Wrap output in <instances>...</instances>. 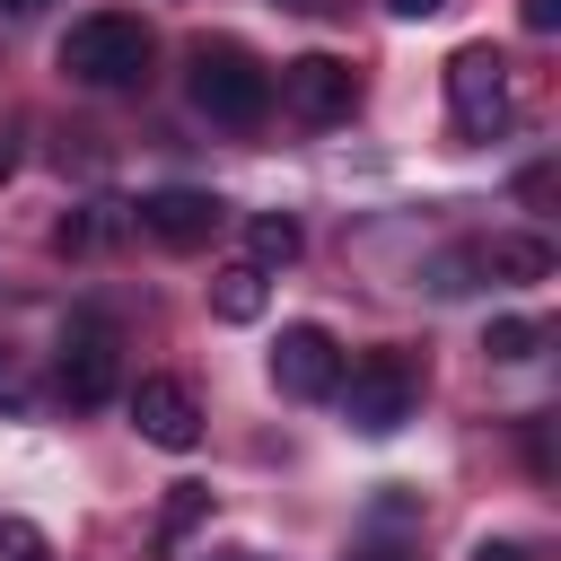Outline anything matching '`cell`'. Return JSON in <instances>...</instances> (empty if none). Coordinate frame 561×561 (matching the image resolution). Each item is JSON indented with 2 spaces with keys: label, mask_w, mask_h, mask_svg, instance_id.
<instances>
[{
  "label": "cell",
  "mask_w": 561,
  "mask_h": 561,
  "mask_svg": "<svg viewBox=\"0 0 561 561\" xmlns=\"http://www.w3.org/2000/svg\"><path fill=\"white\" fill-rule=\"evenodd\" d=\"M149 61H158V35L131 9H96L61 35V70L79 88H131V79H149Z\"/></svg>",
  "instance_id": "cell-1"
},
{
  "label": "cell",
  "mask_w": 561,
  "mask_h": 561,
  "mask_svg": "<svg viewBox=\"0 0 561 561\" xmlns=\"http://www.w3.org/2000/svg\"><path fill=\"white\" fill-rule=\"evenodd\" d=\"M184 88H193V114H210V123H228V131H245V123L272 114V70H263L245 44H193Z\"/></svg>",
  "instance_id": "cell-2"
},
{
  "label": "cell",
  "mask_w": 561,
  "mask_h": 561,
  "mask_svg": "<svg viewBox=\"0 0 561 561\" xmlns=\"http://www.w3.org/2000/svg\"><path fill=\"white\" fill-rule=\"evenodd\" d=\"M342 412H351V430H368V438H386V430H403L412 421V403H421V368L403 359V351H359V359H342Z\"/></svg>",
  "instance_id": "cell-3"
},
{
  "label": "cell",
  "mask_w": 561,
  "mask_h": 561,
  "mask_svg": "<svg viewBox=\"0 0 561 561\" xmlns=\"http://www.w3.org/2000/svg\"><path fill=\"white\" fill-rule=\"evenodd\" d=\"M447 105L465 140H491L508 123V53L500 44H456L447 53Z\"/></svg>",
  "instance_id": "cell-4"
},
{
  "label": "cell",
  "mask_w": 561,
  "mask_h": 561,
  "mask_svg": "<svg viewBox=\"0 0 561 561\" xmlns=\"http://www.w3.org/2000/svg\"><path fill=\"white\" fill-rule=\"evenodd\" d=\"M272 96H280L298 123H342V114L359 105V70H351L342 53H298V61H280Z\"/></svg>",
  "instance_id": "cell-5"
},
{
  "label": "cell",
  "mask_w": 561,
  "mask_h": 561,
  "mask_svg": "<svg viewBox=\"0 0 561 561\" xmlns=\"http://www.w3.org/2000/svg\"><path fill=\"white\" fill-rule=\"evenodd\" d=\"M272 386H280L289 403H324V394L342 386V342H333L324 324H280V342H272Z\"/></svg>",
  "instance_id": "cell-6"
},
{
  "label": "cell",
  "mask_w": 561,
  "mask_h": 561,
  "mask_svg": "<svg viewBox=\"0 0 561 561\" xmlns=\"http://www.w3.org/2000/svg\"><path fill=\"white\" fill-rule=\"evenodd\" d=\"M114 386H123V342H114V324H70V333H61V394H70L79 412H96V403H114Z\"/></svg>",
  "instance_id": "cell-7"
},
{
  "label": "cell",
  "mask_w": 561,
  "mask_h": 561,
  "mask_svg": "<svg viewBox=\"0 0 561 561\" xmlns=\"http://www.w3.org/2000/svg\"><path fill=\"white\" fill-rule=\"evenodd\" d=\"M219 219H228V202H219V193H202V184H167V193H149V202H140V228H149L158 245H175V254L210 245V237H219Z\"/></svg>",
  "instance_id": "cell-8"
},
{
  "label": "cell",
  "mask_w": 561,
  "mask_h": 561,
  "mask_svg": "<svg viewBox=\"0 0 561 561\" xmlns=\"http://www.w3.org/2000/svg\"><path fill=\"white\" fill-rule=\"evenodd\" d=\"M131 430H140L149 447L184 456V447L202 438V403H193V386H184V377H140V386H131Z\"/></svg>",
  "instance_id": "cell-9"
},
{
  "label": "cell",
  "mask_w": 561,
  "mask_h": 561,
  "mask_svg": "<svg viewBox=\"0 0 561 561\" xmlns=\"http://www.w3.org/2000/svg\"><path fill=\"white\" fill-rule=\"evenodd\" d=\"M210 316L219 324H254L263 316V272L254 263H219L210 272Z\"/></svg>",
  "instance_id": "cell-10"
},
{
  "label": "cell",
  "mask_w": 561,
  "mask_h": 561,
  "mask_svg": "<svg viewBox=\"0 0 561 561\" xmlns=\"http://www.w3.org/2000/svg\"><path fill=\"white\" fill-rule=\"evenodd\" d=\"M298 245H307V237H298V219H280V210H254V219H245V263H254V272L298 263Z\"/></svg>",
  "instance_id": "cell-11"
},
{
  "label": "cell",
  "mask_w": 561,
  "mask_h": 561,
  "mask_svg": "<svg viewBox=\"0 0 561 561\" xmlns=\"http://www.w3.org/2000/svg\"><path fill=\"white\" fill-rule=\"evenodd\" d=\"M473 263L500 272V280H552V245H543V237H491Z\"/></svg>",
  "instance_id": "cell-12"
},
{
  "label": "cell",
  "mask_w": 561,
  "mask_h": 561,
  "mask_svg": "<svg viewBox=\"0 0 561 561\" xmlns=\"http://www.w3.org/2000/svg\"><path fill=\"white\" fill-rule=\"evenodd\" d=\"M543 342H552V324H543V316H491V333H482V351H491V359H535Z\"/></svg>",
  "instance_id": "cell-13"
},
{
  "label": "cell",
  "mask_w": 561,
  "mask_h": 561,
  "mask_svg": "<svg viewBox=\"0 0 561 561\" xmlns=\"http://www.w3.org/2000/svg\"><path fill=\"white\" fill-rule=\"evenodd\" d=\"M202 508H210V491H202V482H175V491H167V508H158V543L193 535V526H202Z\"/></svg>",
  "instance_id": "cell-14"
},
{
  "label": "cell",
  "mask_w": 561,
  "mask_h": 561,
  "mask_svg": "<svg viewBox=\"0 0 561 561\" xmlns=\"http://www.w3.org/2000/svg\"><path fill=\"white\" fill-rule=\"evenodd\" d=\"M0 561H53L44 526H26V517H0Z\"/></svg>",
  "instance_id": "cell-15"
},
{
  "label": "cell",
  "mask_w": 561,
  "mask_h": 561,
  "mask_svg": "<svg viewBox=\"0 0 561 561\" xmlns=\"http://www.w3.org/2000/svg\"><path fill=\"white\" fill-rule=\"evenodd\" d=\"M473 561H543V552H535V543H517V535H482V543H473Z\"/></svg>",
  "instance_id": "cell-16"
},
{
  "label": "cell",
  "mask_w": 561,
  "mask_h": 561,
  "mask_svg": "<svg viewBox=\"0 0 561 561\" xmlns=\"http://www.w3.org/2000/svg\"><path fill=\"white\" fill-rule=\"evenodd\" d=\"M517 18H526L535 35H552V26H561V0H517Z\"/></svg>",
  "instance_id": "cell-17"
},
{
  "label": "cell",
  "mask_w": 561,
  "mask_h": 561,
  "mask_svg": "<svg viewBox=\"0 0 561 561\" xmlns=\"http://www.w3.org/2000/svg\"><path fill=\"white\" fill-rule=\"evenodd\" d=\"M517 202H552V167H526L517 175Z\"/></svg>",
  "instance_id": "cell-18"
},
{
  "label": "cell",
  "mask_w": 561,
  "mask_h": 561,
  "mask_svg": "<svg viewBox=\"0 0 561 561\" xmlns=\"http://www.w3.org/2000/svg\"><path fill=\"white\" fill-rule=\"evenodd\" d=\"M386 9H394V18H438L447 0H386Z\"/></svg>",
  "instance_id": "cell-19"
},
{
  "label": "cell",
  "mask_w": 561,
  "mask_h": 561,
  "mask_svg": "<svg viewBox=\"0 0 561 561\" xmlns=\"http://www.w3.org/2000/svg\"><path fill=\"white\" fill-rule=\"evenodd\" d=\"M9 175H18V149H9V131H0V184H9Z\"/></svg>",
  "instance_id": "cell-20"
},
{
  "label": "cell",
  "mask_w": 561,
  "mask_h": 561,
  "mask_svg": "<svg viewBox=\"0 0 561 561\" xmlns=\"http://www.w3.org/2000/svg\"><path fill=\"white\" fill-rule=\"evenodd\" d=\"M0 9H44V0H0Z\"/></svg>",
  "instance_id": "cell-21"
},
{
  "label": "cell",
  "mask_w": 561,
  "mask_h": 561,
  "mask_svg": "<svg viewBox=\"0 0 561 561\" xmlns=\"http://www.w3.org/2000/svg\"><path fill=\"white\" fill-rule=\"evenodd\" d=\"M289 9H324V0H289Z\"/></svg>",
  "instance_id": "cell-22"
},
{
  "label": "cell",
  "mask_w": 561,
  "mask_h": 561,
  "mask_svg": "<svg viewBox=\"0 0 561 561\" xmlns=\"http://www.w3.org/2000/svg\"><path fill=\"white\" fill-rule=\"evenodd\" d=\"M219 561H254V552H219Z\"/></svg>",
  "instance_id": "cell-23"
}]
</instances>
